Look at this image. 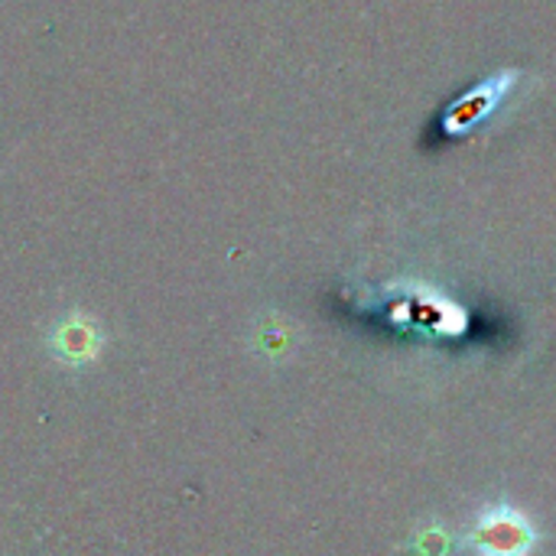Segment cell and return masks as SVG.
I'll return each mask as SVG.
<instances>
[{
	"label": "cell",
	"mask_w": 556,
	"mask_h": 556,
	"mask_svg": "<svg viewBox=\"0 0 556 556\" xmlns=\"http://www.w3.org/2000/svg\"><path fill=\"white\" fill-rule=\"evenodd\" d=\"M534 541V525L515 508H495L476 528V551L482 556H531Z\"/></svg>",
	"instance_id": "1"
}]
</instances>
